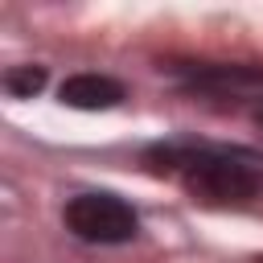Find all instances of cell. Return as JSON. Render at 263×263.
Here are the masks:
<instances>
[{
  "mask_svg": "<svg viewBox=\"0 0 263 263\" xmlns=\"http://www.w3.org/2000/svg\"><path fill=\"white\" fill-rule=\"evenodd\" d=\"M152 168L160 173H177L185 181V189L201 201L214 205H238L251 201L263 189V173L251 156L242 152H226V148H193V144H160L148 152Z\"/></svg>",
  "mask_w": 263,
  "mask_h": 263,
  "instance_id": "6da1fadb",
  "label": "cell"
},
{
  "mask_svg": "<svg viewBox=\"0 0 263 263\" xmlns=\"http://www.w3.org/2000/svg\"><path fill=\"white\" fill-rule=\"evenodd\" d=\"M66 230L82 242H132L140 230L136 210L115 193H78L66 201Z\"/></svg>",
  "mask_w": 263,
  "mask_h": 263,
  "instance_id": "7a4b0ae2",
  "label": "cell"
},
{
  "mask_svg": "<svg viewBox=\"0 0 263 263\" xmlns=\"http://www.w3.org/2000/svg\"><path fill=\"white\" fill-rule=\"evenodd\" d=\"M62 103L78 107V111H107L123 99V82L107 78V74H74L62 82Z\"/></svg>",
  "mask_w": 263,
  "mask_h": 263,
  "instance_id": "3957f363",
  "label": "cell"
},
{
  "mask_svg": "<svg viewBox=\"0 0 263 263\" xmlns=\"http://www.w3.org/2000/svg\"><path fill=\"white\" fill-rule=\"evenodd\" d=\"M189 86H197V90H247V86H263V66H197L189 74Z\"/></svg>",
  "mask_w": 263,
  "mask_h": 263,
  "instance_id": "277c9868",
  "label": "cell"
},
{
  "mask_svg": "<svg viewBox=\"0 0 263 263\" xmlns=\"http://www.w3.org/2000/svg\"><path fill=\"white\" fill-rule=\"evenodd\" d=\"M4 86H8V95L29 99V95H37L45 86V66H16V70H8L4 74Z\"/></svg>",
  "mask_w": 263,
  "mask_h": 263,
  "instance_id": "5b68a950",
  "label": "cell"
},
{
  "mask_svg": "<svg viewBox=\"0 0 263 263\" xmlns=\"http://www.w3.org/2000/svg\"><path fill=\"white\" fill-rule=\"evenodd\" d=\"M255 119H259V123H263V107H259V111H255Z\"/></svg>",
  "mask_w": 263,
  "mask_h": 263,
  "instance_id": "8992f818",
  "label": "cell"
},
{
  "mask_svg": "<svg viewBox=\"0 0 263 263\" xmlns=\"http://www.w3.org/2000/svg\"><path fill=\"white\" fill-rule=\"evenodd\" d=\"M259 263H263V259H259Z\"/></svg>",
  "mask_w": 263,
  "mask_h": 263,
  "instance_id": "52a82bcc",
  "label": "cell"
}]
</instances>
